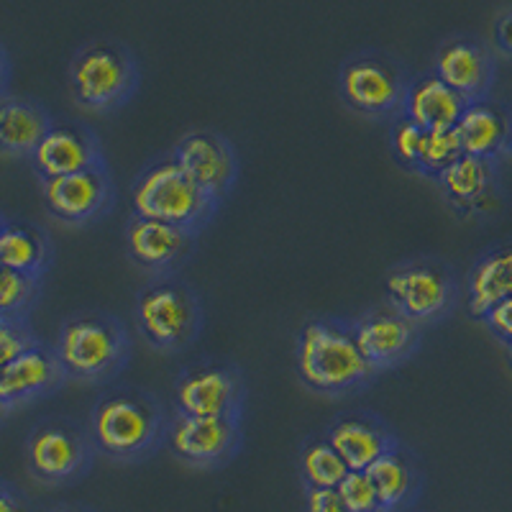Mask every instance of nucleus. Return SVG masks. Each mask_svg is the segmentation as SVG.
<instances>
[{"instance_id": "nucleus-18", "label": "nucleus", "mask_w": 512, "mask_h": 512, "mask_svg": "<svg viewBox=\"0 0 512 512\" xmlns=\"http://www.w3.org/2000/svg\"><path fill=\"white\" fill-rule=\"evenodd\" d=\"M323 433L351 472H367L374 461L402 443L395 428L372 410H349L336 415Z\"/></svg>"}, {"instance_id": "nucleus-34", "label": "nucleus", "mask_w": 512, "mask_h": 512, "mask_svg": "<svg viewBox=\"0 0 512 512\" xmlns=\"http://www.w3.org/2000/svg\"><path fill=\"white\" fill-rule=\"evenodd\" d=\"M305 512H349L338 489H305Z\"/></svg>"}, {"instance_id": "nucleus-14", "label": "nucleus", "mask_w": 512, "mask_h": 512, "mask_svg": "<svg viewBox=\"0 0 512 512\" xmlns=\"http://www.w3.org/2000/svg\"><path fill=\"white\" fill-rule=\"evenodd\" d=\"M182 172L218 203H226L239 182V154L216 128H192L169 149Z\"/></svg>"}, {"instance_id": "nucleus-38", "label": "nucleus", "mask_w": 512, "mask_h": 512, "mask_svg": "<svg viewBox=\"0 0 512 512\" xmlns=\"http://www.w3.org/2000/svg\"><path fill=\"white\" fill-rule=\"evenodd\" d=\"M49 512H98V510H93V507L88 505H77V502H67V505L52 507Z\"/></svg>"}, {"instance_id": "nucleus-28", "label": "nucleus", "mask_w": 512, "mask_h": 512, "mask_svg": "<svg viewBox=\"0 0 512 512\" xmlns=\"http://www.w3.org/2000/svg\"><path fill=\"white\" fill-rule=\"evenodd\" d=\"M41 282L0 267V318H31V310L41 300Z\"/></svg>"}, {"instance_id": "nucleus-10", "label": "nucleus", "mask_w": 512, "mask_h": 512, "mask_svg": "<svg viewBox=\"0 0 512 512\" xmlns=\"http://www.w3.org/2000/svg\"><path fill=\"white\" fill-rule=\"evenodd\" d=\"M249 384L233 361H195L182 367L172 384V410L198 418L244 420Z\"/></svg>"}, {"instance_id": "nucleus-12", "label": "nucleus", "mask_w": 512, "mask_h": 512, "mask_svg": "<svg viewBox=\"0 0 512 512\" xmlns=\"http://www.w3.org/2000/svg\"><path fill=\"white\" fill-rule=\"evenodd\" d=\"M39 185L47 216L62 226H93L103 221L116 205V182L108 162L54 180H41Z\"/></svg>"}, {"instance_id": "nucleus-33", "label": "nucleus", "mask_w": 512, "mask_h": 512, "mask_svg": "<svg viewBox=\"0 0 512 512\" xmlns=\"http://www.w3.org/2000/svg\"><path fill=\"white\" fill-rule=\"evenodd\" d=\"M482 323L497 341L512 344V297H507V300H502L500 305L489 310L482 318Z\"/></svg>"}, {"instance_id": "nucleus-15", "label": "nucleus", "mask_w": 512, "mask_h": 512, "mask_svg": "<svg viewBox=\"0 0 512 512\" xmlns=\"http://www.w3.org/2000/svg\"><path fill=\"white\" fill-rule=\"evenodd\" d=\"M123 251L128 262L149 280L177 277L198 251V236L169 223L128 216L123 226Z\"/></svg>"}, {"instance_id": "nucleus-42", "label": "nucleus", "mask_w": 512, "mask_h": 512, "mask_svg": "<svg viewBox=\"0 0 512 512\" xmlns=\"http://www.w3.org/2000/svg\"><path fill=\"white\" fill-rule=\"evenodd\" d=\"M410 512H418V510H410Z\"/></svg>"}, {"instance_id": "nucleus-4", "label": "nucleus", "mask_w": 512, "mask_h": 512, "mask_svg": "<svg viewBox=\"0 0 512 512\" xmlns=\"http://www.w3.org/2000/svg\"><path fill=\"white\" fill-rule=\"evenodd\" d=\"M128 205H131V216L185 228L198 239L200 233L216 221L221 210L218 200L210 198L208 192L200 190L182 172L172 152L141 167L128 187Z\"/></svg>"}, {"instance_id": "nucleus-24", "label": "nucleus", "mask_w": 512, "mask_h": 512, "mask_svg": "<svg viewBox=\"0 0 512 512\" xmlns=\"http://www.w3.org/2000/svg\"><path fill=\"white\" fill-rule=\"evenodd\" d=\"M52 123V113L41 100L29 98V95H3L0 98V154L11 159H31Z\"/></svg>"}, {"instance_id": "nucleus-32", "label": "nucleus", "mask_w": 512, "mask_h": 512, "mask_svg": "<svg viewBox=\"0 0 512 512\" xmlns=\"http://www.w3.org/2000/svg\"><path fill=\"white\" fill-rule=\"evenodd\" d=\"M34 326L29 318H0V369L11 364L21 351L36 344Z\"/></svg>"}, {"instance_id": "nucleus-26", "label": "nucleus", "mask_w": 512, "mask_h": 512, "mask_svg": "<svg viewBox=\"0 0 512 512\" xmlns=\"http://www.w3.org/2000/svg\"><path fill=\"white\" fill-rule=\"evenodd\" d=\"M54 262V244L49 233L31 221L8 218L0 231V267L44 280Z\"/></svg>"}, {"instance_id": "nucleus-31", "label": "nucleus", "mask_w": 512, "mask_h": 512, "mask_svg": "<svg viewBox=\"0 0 512 512\" xmlns=\"http://www.w3.org/2000/svg\"><path fill=\"white\" fill-rule=\"evenodd\" d=\"M336 489L349 512H382V502L367 472H349Z\"/></svg>"}, {"instance_id": "nucleus-1", "label": "nucleus", "mask_w": 512, "mask_h": 512, "mask_svg": "<svg viewBox=\"0 0 512 512\" xmlns=\"http://www.w3.org/2000/svg\"><path fill=\"white\" fill-rule=\"evenodd\" d=\"M169 410L154 392L134 384L108 387L88 415L95 451L113 464H141L167 443Z\"/></svg>"}, {"instance_id": "nucleus-30", "label": "nucleus", "mask_w": 512, "mask_h": 512, "mask_svg": "<svg viewBox=\"0 0 512 512\" xmlns=\"http://www.w3.org/2000/svg\"><path fill=\"white\" fill-rule=\"evenodd\" d=\"M425 134L420 126H415L410 118L397 116L395 121H390V134H387V141H390V154L395 159V164L405 172H418L420 152H423Z\"/></svg>"}, {"instance_id": "nucleus-16", "label": "nucleus", "mask_w": 512, "mask_h": 512, "mask_svg": "<svg viewBox=\"0 0 512 512\" xmlns=\"http://www.w3.org/2000/svg\"><path fill=\"white\" fill-rule=\"evenodd\" d=\"M433 72L454 88L466 103L487 100L497 77L492 49L477 36L456 34L438 44L433 54Z\"/></svg>"}, {"instance_id": "nucleus-17", "label": "nucleus", "mask_w": 512, "mask_h": 512, "mask_svg": "<svg viewBox=\"0 0 512 512\" xmlns=\"http://www.w3.org/2000/svg\"><path fill=\"white\" fill-rule=\"evenodd\" d=\"M29 162L41 182L72 175L80 169L98 167L108 159H105L103 141L98 139L93 128L82 121H54Z\"/></svg>"}, {"instance_id": "nucleus-20", "label": "nucleus", "mask_w": 512, "mask_h": 512, "mask_svg": "<svg viewBox=\"0 0 512 512\" xmlns=\"http://www.w3.org/2000/svg\"><path fill=\"white\" fill-rule=\"evenodd\" d=\"M441 198L461 216H477L497 205V162L464 154L436 180Z\"/></svg>"}, {"instance_id": "nucleus-23", "label": "nucleus", "mask_w": 512, "mask_h": 512, "mask_svg": "<svg viewBox=\"0 0 512 512\" xmlns=\"http://www.w3.org/2000/svg\"><path fill=\"white\" fill-rule=\"evenodd\" d=\"M464 154L489 162H500L512 152V113L495 100H477L466 105L464 116L456 123Z\"/></svg>"}, {"instance_id": "nucleus-8", "label": "nucleus", "mask_w": 512, "mask_h": 512, "mask_svg": "<svg viewBox=\"0 0 512 512\" xmlns=\"http://www.w3.org/2000/svg\"><path fill=\"white\" fill-rule=\"evenodd\" d=\"M24 459L31 479L44 487H72L93 472L98 451L88 423L72 418H44L26 436Z\"/></svg>"}, {"instance_id": "nucleus-22", "label": "nucleus", "mask_w": 512, "mask_h": 512, "mask_svg": "<svg viewBox=\"0 0 512 512\" xmlns=\"http://www.w3.org/2000/svg\"><path fill=\"white\" fill-rule=\"evenodd\" d=\"M374 489H377L382 512H410L418 505L425 487V474L415 451L405 443L392 448L390 454L374 461L367 469Z\"/></svg>"}, {"instance_id": "nucleus-37", "label": "nucleus", "mask_w": 512, "mask_h": 512, "mask_svg": "<svg viewBox=\"0 0 512 512\" xmlns=\"http://www.w3.org/2000/svg\"><path fill=\"white\" fill-rule=\"evenodd\" d=\"M11 54H8L6 44L0 41V98L8 95V85H11Z\"/></svg>"}, {"instance_id": "nucleus-7", "label": "nucleus", "mask_w": 512, "mask_h": 512, "mask_svg": "<svg viewBox=\"0 0 512 512\" xmlns=\"http://www.w3.org/2000/svg\"><path fill=\"white\" fill-rule=\"evenodd\" d=\"M464 287L438 256H413L384 274V300L420 328L436 326L459 308Z\"/></svg>"}, {"instance_id": "nucleus-19", "label": "nucleus", "mask_w": 512, "mask_h": 512, "mask_svg": "<svg viewBox=\"0 0 512 512\" xmlns=\"http://www.w3.org/2000/svg\"><path fill=\"white\" fill-rule=\"evenodd\" d=\"M70 382L54 346L36 341L21 351L11 364L0 369V397L8 408H24L36 400L52 397Z\"/></svg>"}, {"instance_id": "nucleus-3", "label": "nucleus", "mask_w": 512, "mask_h": 512, "mask_svg": "<svg viewBox=\"0 0 512 512\" xmlns=\"http://www.w3.org/2000/svg\"><path fill=\"white\" fill-rule=\"evenodd\" d=\"M62 369L70 382L108 384L131 361V336L118 315L82 310L62 320L54 341Z\"/></svg>"}, {"instance_id": "nucleus-6", "label": "nucleus", "mask_w": 512, "mask_h": 512, "mask_svg": "<svg viewBox=\"0 0 512 512\" xmlns=\"http://www.w3.org/2000/svg\"><path fill=\"white\" fill-rule=\"evenodd\" d=\"M134 323L149 349L159 354H180L203 333V300L182 277L149 280L136 292Z\"/></svg>"}, {"instance_id": "nucleus-40", "label": "nucleus", "mask_w": 512, "mask_h": 512, "mask_svg": "<svg viewBox=\"0 0 512 512\" xmlns=\"http://www.w3.org/2000/svg\"><path fill=\"white\" fill-rule=\"evenodd\" d=\"M505 356H507V364L512 367V344H505Z\"/></svg>"}, {"instance_id": "nucleus-5", "label": "nucleus", "mask_w": 512, "mask_h": 512, "mask_svg": "<svg viewBox=\"0 0 512 512\" xmlns=\"http://www.w3.org/2000/svg\"><path fill=\"white\" fill-rule=\"evenodd\" d=\"M67 85L75 105L108 116L121 111L139 93V59L121 41L93 39L72 54Z\"/></svg>"}, {"instance_id": "nucleus-13", "label": "nucleus", "mask_w": 512, "mask_h": 512, "mask_svg": "<svg viewBox=\"0 0 512 512\" xmlns=\"http://www.w3.org/2000/svg\"><path fill=\"white\" fill-rule=\"evenodd\" d=\"M356 344L377 374L408 364L423 346V328L392 308L387 300L351 318Z\"/></svg>"}, {"instance_id": "nucleus-11", "label": "nucleus", "mask_w": 512, "mask_h": 512, "mask_svg": "<svg viewBox=\"0 0 512 512\" xmlns=\"http://www.w3.org/2000/svg\"><path fill=\"white\" fill-rule=\"evenodd\" d=\"M164 448L175 461L198 472H216L231 464L244 448V420L198 418L172 410Z\"/></svg>"}, {"instance_id": "nucleus-27", "label": "nucleus", "mask_w": 512, "mask_h": 512, "mask_svg": "<svg viewBox=\"0 0 512 512\" xmlns=\"http://www.w3.org/2000/svg\"><path fill=\"white\" fill-rule=\"evenodd\" d=\"M351 469L341 459L326 433L308 436L297 448V474L303 489H336Z\"/></svg>"}, {"instance_id": "nucleus-41", "label": "nucleus", "mask_w": 512, "mask_h": 512, "mask_svg": "<svg viewBox=\"0 0 512 512\" xmlns=\"http://www.w3.org/2000/svg\"><path fill=\"white\" fill-rule=\"evenodd\" d=\"M6 221H8V218L3 216V213H0V231H3V226H6Z\"/></svg>"}, {"instance_id": "nucleus-9", "label": "nucleus", "mask_w": 512, "mask_h": 512, "mask_svg": "<svg viewBox=\"0 0 512 512\" xmlns=\"http://www.w3.org/2000/svg\"><path fill=\"white\" fill-rule=\"evenodd\" d=\"M410 72L392 54L364 49L344 59L338 70V95L354 116L367 121H395L402 116Z\"/></svg>"}, {"instance_id": "nucleus-36", "label": "nucleus", "mask_w": 512, "mask_h": 512, "mask_svg": "<svg viewBox=\"0 0 512 512\" xmlns=\"http://www.w3.org/2000/svg\"><path fill=\"white\" fill-rule=\"evenodd\" d=\"M495 47L500 49V54L512 59V8H505L500 16L495 18Z\"/></svg>"}, {"instance_id": "nucleus-29", "label": "nucleus", "mask_w": 512, "mask_h": 512, "mask_svg": "<svg viewBox=\"0 0 512 512\" xmlns=\"http://www.w3.org/2000/svg\"><path fill=\"white\" fill-rule=\"evenodd\" d=\"M461 157H464V146H461L456 128H446V131H428V134H425V144H423V152H420L418 172H415V175L436 182L438 177H441L443 172H446V169Z\"/></svg>"}, {"instance_id": "nucleus-35", "label": "nucleus", "mask_w": 512, "mask_h": 512, "mask_svg": "<svg viewBox=\"0 0 512 512\" xmlns=\"http://www.w3.org/2000/svg\"><path fill=\"white\" fill-rule=\"evenodd\" d=\"M0 512H36V507L16 484L0 479Z\"/></svg>"}, {"instance_id": "nucleus-25", "label": "nucleus", "mask_w": 512, "mask_h": 512, "mask_svg": "<svg viewBox=\"0 0 512 512\" xmlns=\"http://www.w3.org/2000/svg\"><path fill=\"white\" fill-rule=\"evenodd\" d=\"M507 297H512V244H500L482 251L466 272V313L482 320Z\"/></svg>"}, {"instance_id": "nucleus-39", "label": "nucleus", "mask_w": 512, "mask_h": 512, "mask_svg": "<svg viewBox=\"0 0 512 512\" xmlns=\"http://www.w3.org/2000/svg\"><path fill=\"white\" fill-rule=\"evenodd\" d=\"M11 413H13V410L8 408L6 402H3V397H0V425L6 423V420H8V415H11Z\"/></svg>"}, {"instance_id": "nucleus-21", "label": "nucleus", "mask_w": 512, "mask_h": 512, "mask_svg": "<svg viewBox=\"0 0 512 512\" xmlns=\"http://www.w3.org/2000/svg\"><path fill=\"white\" fill-rule=\"evenodd\" d=\"M466 105L469 103L454 88H448L436 72L428 70L410 75L402 116L410 118L423 131H446V128H456Z\"/></svg>"}, {"instance_id": "nucleus-2", "label": "nucleus", "mask_w": 512, "mask_h": 512, "mask_svg": "<svg viewBox=\"0 0 512 512\" xmlns=\"http://www.w3.org/2000/svg\"><path fill=\"white\" fill-rule=\"evenodd\" d=\"M295 374L305 390L320 397H349L379 377L351 331V318L313 315L295 338Z\"/></svg>"}]
</instances>
